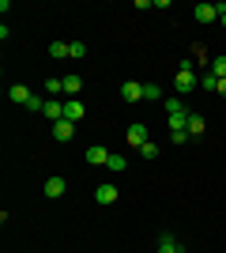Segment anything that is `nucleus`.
<instances>
[{"mask_svg":"<svg viewBox=\"0 0 226 253\" xmlns=\"http://www.w3.org/2000/svg\"><path fill=\"white\" fill-rule=\"evenodd\" d=\"M173 87H177V95H181V98H185V95H193L196 87H200V76H196V64H193V61H181Z\"/></svg>","mask_w":226,"mask_h":253,"instance_id":"f257e3e1","label":"nucleus"},{"mask_svg":"<svg viewBox=\"0 0 226 253\" xmlns=\"http://www.w3.org/2000/svg\"><path fill=\"white\" fill-rule=\"evenodd\" d=\"M223 11H226V4H196L193 15H196V23H215V19H223Z\"/></svg>","mask_w":226,"mask_h":253,"instance_id":"f03ea898","label":"nucleus"},{"mask_svg":"<svg viewBox=\"0 0 226 253\" xmlns=\"http://www.w3.org/2000/svg\"><path fill=\"white\" fill-rule=\"evenodd\" d=\"M117 197H121V189L113 185V181H102V185L95 189V201L98 204H117Z\"/></svg>","mask_w":226,"mask_h":253,"instance_id":"7ed1b4c3","label":"nucleus"},{"mask_svg":"<svg viewBox=\"0 0 226 253\" xmlns=\"http://www.w3.org/2000/svg\"><path fill=\"white\" fill-rule=\"evenodd\" d=\"M125 136H129V144H132V148H143V144H147V125H143V121H132Z\"/></svg>","mask_w":226,"mask_h":253,"instance_id":"20e7f679","label":"nucleus"},{"mask_svg":"<svg viewBox=\"0 0 226 253\" xmlns=\"http://www.w3.org/2000/svg\"><path fill=\"white\" fill-rule=\"evenodd\" d=\"M75 136V125L68 121V117H61V121H53V140H61V144H68V140Z\"/></svg>","mask_w":226,"mask_h":253,"instance_id":"39448f33","label":"nucleus"},{"mask_svg":"<svg viewBox=\"0 0 226 253\" xmlns=\"http://www.w3.org/2000/svg\"><path fill=\"white\" fill-rule=\"evenodd\" d=\"M65 189H68V181L61 178V174H53V178L45 181V197H49V201H61V197H65Z\"/></svg>","mask_w":226,"mask_h":253,"instance_id":"423d86ee","label":"nucleus"},{"mask_svg":"<svg viewBox=\"0 0 226 253\" xmlns=\"http://www.w3.org/2000/svg\"><path fill=\"white\" fill-rule=\"evenodd\" d=\"M109 155H113V151H106L102 144H91V148H87V163H91V167H106Z\"/></svg>","mask_w":226,"mask_h":253,"instance_id":"0eeeda50","label":"nucleus"},{"mask_svg":"<svg viewBox=\"0 0 226 253\" xmlns=\"http://www.w3.org/2000/svg\"><path fill=\"white\" fill-rule=\"evenodd\" d=\"M162 106H166V117H173V114H189V102H185L181 95H170Z\"/></svg>","mask_w":226,"mask_h":253,"instance_id":"6e6552de","label":"nucleus"},{"mask_svg":"<svg viewBox=\"0 0 226 253\" xmlns=\"http://www.w3.org/2000/svg\"><path fill=\"white\" fill-rule=\"evenodd\" d=\"M159 253H185V246L173 234H159Z\"/></svg>","mask_w":226,"mask_h":253,"instance_id":"1a4fd4ad","label":"nucleus"},{"mask_svg":"<svg viewBox=\"0 0 226 253\" xmlns=\"http://www.w3.org/2000/svg\"><path fill=\"white\" fill-rule=\"evenodd\" d=\"M83 114H87L83 102H75V98H68V102H65V117L72 121V125H75V121H83Z\"/></svg>","mask_w":226,"mask_h":253,"instance_id":"9d476101","label":"nucleus"},{"mask_svg":"<svg viewBox=\"0 0 226 253\" xmlns=\"http://www.w3.org/2000/svg\"><path fill=\"white\" fill-rule=\"evenodd\" d=\"M49 57H53V61H65V57H72V42H49Z\"/></svg>","mask_w":226,"mask_h":253,"instance_id":"9b49d317","label":"nucleus"},{"mask_svg":"<svg viewBox=\"0 0 226 253\" xmlns=\"http://www.w3.org/2000/svg\"><path fill=\"white\" fill-rule=\"evenodd\" d=\"M49 121H61L65 117V102H53V98H45V110H42Z\"/></svg>","mask_w":226,"mask_h":253,"instance_id":"f8f14e48","label":"nucleus"},{"mask_svg":"<svg viewBox=\"0 0 226 253\" xmlns=\"http://www.w3.org/2000/svg\"><path fill=\"white\" fill-rule=\"evenodd\" d=\"M8 98H11V102H23V106H27V102H31V91H27L23 84H11V87H8Z\"/></svg>","mask_w":226,"mask_h":253,"instance_id":"ddd939ff","label":"nucleus"},{"mask_svg":"<svg viewBox=\"0 0 226 253\" xmlns=\"http://www.w3.org/2000/svg\"><path fill=\"white\" fill-rule=\"evenodd\" d=\"M121 95L129 98V102H140V98H143V84H132V80H129V84L121 87Z\"/></svg>","mask_w":226,"mask_h":253,"instance_id":"4468645a","label":"nucleus"},{"mask_svg":"<svg viewBox=\"0 0 226 253\" xmlns=\"http://www.w3.org/2000/svg\"><path fill=\"white\" fill-rule=\"evenodd\" d=\"M79 91H83V80H79V76H65V95L75 98Z\"/></svg>","mask_w":226,"mask_h":253,"instance_id":"2eb2a0df","label":"nucleus"},{"mask_svg":"<svg viewBox=\"0 0 226 253\" xmlns=\"http://www.w3.org/2000/svg\"><path fill=\"white\" fill-rule=\"evenodd\" d=\"M204 117H200V114H189V136H204Z\"/></svg>","mask_w":226,"mask_h":253,"instance_id":"dca6fc26","label":"nucleus"},{"mask_svg":"<svg viewBox=\"0 0 226 253\" xmlns=\"http://www.w3.org/2000/svg\"><path fill=\"white\" fill-rule=\"evenodd\" d=\"M109 170H113V174H121V170H129V159L125 155H117V151H113V155H109V163H106Z\"/></svg>","mask_w":226,"mask_h":253,"instance_id":"f3484780","label":"nucleus"},{"mask_svg":"<svg viewBox=\"0 0 226 253\" xmlns=\"http://www.w3.org/2000/svg\"><path fill=\"white\" fill-rule=\"evenodd\" d=\"M45 95H65V80H45Z\"/></svg>","mask_w":226,"mask_h":253,"instance_id":"a211bd4d","label":"nucleus"},{"mask_svg":"<svg viewBox=\"0 0 226 253\" xmlns=\"http://www.w3.org/2000/svg\"><path fill=\"white\" fill-rule=\"evenodd\" d=\"M211 72H215L219 80H226V53H223V57H215V61H211Z\"/></svg>","mask_w":226,"mask_h":253,"instance_id":"6ab92c4d","label":"nucleus"},{"mask_svg":"<svg viewBox=\"0 0 226 253\" xmlns=\"http://www.w3.org/2000/svg\"><path fill=\"white\" fill-rule=\"evenodd\" d=\"M143 98H147V102H155V98H162L159 84H143Z\"/></svg>","mask_w":226,"mask_h":253,"instance_id":"aec40b11","label":"nucleus"},{"mask_svg":"<svg viewBox=\"0 0 226 253\" xmlns=\"http://www.w3.org/2000/svg\"><path fill=\"white\" fill-rule=\"evenodd\" d=\"M200 87H207V91H219V76H215V72H207L204 80H200Z\"/></svg>","mask_w":226,"mask_h":253,"instance_id":"412c9836","label":"nucleus"},{"mask_svg":"<svg viewBox=\"0 0 226 253\" xmlns=\"http://www.w3.org/2000/svg\"><path fill=\"white\" fill-rule=\"evenodd\" d=\"M72 57H75V61H83V57H87V42H72Z\"/></svg>","mask_w":226,"mask_h":253,"instance_id":"4be33fe9","label":"nucleus"},{"mask_svg":"<svg viewBox=\"0 0 226 253\" xmlns=\"http://www.w3.org/2000/svg\"><path fill=\"white\" fill-rule=\"evenodd\" d=\"M140 155H143V159H159V148H155V144H151V140H147V144H143V148H140Z\"/></svg>","mask_w":226,"mask_h":253,"instance_id":"5701e85b","label":"nucleus"},{"mask_svg":"<svg viewBox=\"0 0 226 253\" xmlns=\"http://www.w3.org/2000/svg\"><path fill=\"white\" fill-rule=\"evenodd\" d=\"M219 95H223V98H226V80H219Z\"/></svg>","mask_w":226,"mask_h":253,"instance_id":"b1692460","label":"nucleus"},{"mask_svg":"<svg viewBox=\"0 0 226 253\" xmlns=\"http://www.w3.org/2000/svg\"><path fill=\"white\" fill-rule=\"evenodd\" d=\"M223 27H226V11H223Z\"/></svg>","mask_w":226,"mask_h":253,"instance_id":"393cba45","label":"nucleus"}]
</instances>
